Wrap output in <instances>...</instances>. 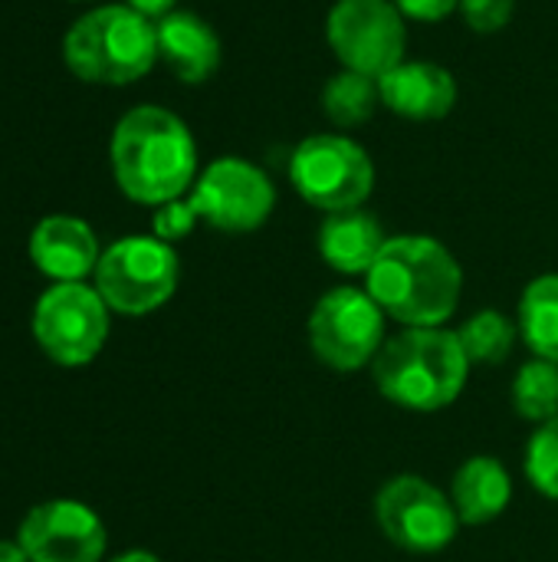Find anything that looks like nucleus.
<instances>
[{"label":"nucleus","instance_id":"obj_1","mask_svg":"<svg viewBox=\"0 0 558 562\" xmlns=\"http://www.w3.org/2000/svg\"><path fill=\"white\" fill-rule=\"evenodd\" d=\"M109 161L118 191L148 207L184 198L197 181L194 135L181 115L161 105H135L115 122Z\"/></svg>","mask_w":558,"mask_h":562},{"label":"nucleus","instance_id":"obj_2","mask_svg":"<svg viewBox=\"0 0 558 562\" xmlns=\"http://www.w3.org/2000/svg\"><path fill=\"white\" fill-rule=\"evenodd\" d=\"M365 290L385 316L405 326H441L454 316L464 290L457 257L428 234L388 237L365 273Z\"/></svg>","mask_w":558,"mask_h":562},{"label":"nucleus","instance_id":"obj_3","mask_svg":"<svg viewBox=\"0 0 558 562\" xmlns=\"http://www.w3.org/2000/svg\"><path fill=\"white\" fill-rule=\"evenodd\" d=\"M467 372L470 359L457 333L441 326H408L388 339L372 362L378 392L408 412H441L454 405L467 385Z\"/></svg>","mask_w":558,"mask_h":562},{"label":"nucleus","instance_id":"obj_4","mask_svg":"<svg viewBox=\"0 0 558 562\" xmlns=\"http://www.w3.org/2000/svg\"><path fill=\"white\" fill-rule=\"evenodd\" d=\"M62 63L82 82L132 86L158 63L155 20L128 3H102L66 30Z\"/></svg>","mask_w":558,"mask_h":562},{"label":"nucleus","instance_id":"obj_5","mask_svg":"<svg viewBox=\"0 0 558 562\" xmlns=\"http://www.w3.org/2000/svg\"><path fill=\"white\" fill-rule=\"evenodd\" d=\"M289 181L316 211H355L375 191V161L345 132H319L293 148Z\"/></svg>","mask_w":558,"mask_h":562},{"label":"nucleus","instance_id":"obj_6","mask_svg":"<svg viewBox=\"0 0 558 562\" xmlns=\"http://www.w3.org/2000/svg\"><path fill=\"white\" fill-rule=\"evenodd\" d=\"M181 263L171 244L155 234H132L102 250L95 267V290L105 306L122 316H148L161 310L178 290Z\"/></svg>","mask_w":558,"mask_h":562},{"label":"nucleus","instance_id":"obj_7","mask_svg":"<svg viewBox=\"0 0 558 562\" xmlns=\"http://www.w3.org/2000/svg\"><path fill=\"white\" fill-rule=\"evenodd\" d=\"M109 306L89 283H53L33 306V339L39 352L66 369L89 366L109 339Z\"/></svg>","mask_w":558,"mask_h":562},{"label":"nucleus","instance_id":"obj_8","mask_svg":"<svg viewBox=\"0 0 558 562\" xmlns=\"http://www.w3.org/2000/svg\"><path fill=\"white\" fill-rule=\"evenodd\" d=\"M309 346L335 372H358L385 346V310L368 290L335 286L309 313Z\"/></svg>","mask_w":558,"mask_h":562},{"label":"nucleus","instance_id":"obj_9","mask_svg":"<svg viewBox=\"0 0 558 562\" xmlns=\"http://www.w3.org/2000/svg\"><path fill=\"white\" fill-rule=\"evenodd\" d=\"M184 198L194 217L220 234H250L263 227L276 207V188L266 171L237 155L210 161Z\"/></svg>","mask_w":558,"mask_h":562},{"label":"nucleus","instance_id":"obj_10","mask_svg":"<svg viewBox=\"0 0 558 562\" xmlns=\"http://www.w3.org/2000/svg\"><path fill=\"white\" fill-rule=\"evenodd\" d=\"M326 40L342 69L382 79L405 63L408 23L395 0H335L326 20Z\"/></svg>","mask_w":558,"mask_h":562},{"label":"nucleus","instance_id":"obj_11","mask_svg":"<svg viewBox=\"0 0 558 562\" xmlns=\"http://www.w3.org/2000/svg\"><path fill=\"white\" fill-rule=\"evenodd\" d=\"M382 533L408 553H437L454 543L460 517L444 491L418 474H398L375 497Z\"/></svg>","mask_w":558,"mask_h":562},{"label":"nucleus","instance_id":"obj_12","mask_svg":"<svg viewBox=\"0 0 558 562\" xmlns=\"http://www.w3.org/2000/svg\"><path fill=\"white\" fill-rule=\"evenodd\" d=\"M16 540L30 562H102L109 543L102 517L89 504L69 497L30 507Z\"/></svg>","mask_w":558,"mask_h":562},{"label":"nucleus","instance_id":"obj_13","mask_svg":"<svg viewBox=\"0 0 558 562\" xmlns=\"http://www.w3.org/2000/svg\"><path fill=\"white\" fill-rule=\"evenodd\" d=\"M382 105L411 122H437L457 105V79L431 59H405L378 79Z\"/></svg>","mask_w":558,"mask_h":562},{"label":"nucleus","instance_id":"obj_14","mask_svg":"<svg viewBox=\"0 0 558 562\" xmlns=\"http://www.w3.org/2000/svg\"><path fill=\"white\" fill-rule=\"evenodd\" d=\"M99 257V237L82 217L49 214L30 234V260L53 283H86Z\"/></svg>","mask_w":558,"mask_h":562},{"label":"nucleus","instance_id":"obj_15","mask_svg":"<svg viewBox=\"0 0 558 562\" xmlns=\"http://www.w3.org/2000/svg\"><path fill=\"white\" fill-rule=\"evenodd\" d=\"M155 33H158V59L181 82L201 86L220 69V36L204 16L191 10H171L168 16L155 20Z\"/></svg>","mask_w":558,"mask_h":562},{"label":"nucleus","instance_id":"obj_16","mask_svg":"<svg viewBox=\"0 0 558 562\" xmlns=\"http://www.w3.org/2000/svg\"><path fill=\"white\" fill-rule=\"evenodd\" d=\"M319 254L322 260L339 270V273H368L372 263L378 260L382 247L388 244L382 221L362 207L355 211H339V214H326L322 227H319Z\"/></svg>","mask_w":558,"mask_h":562},{"label":"nucleus","instance_id":"obj_17","mask_svg":"<svg viewBox=\"0 0 558 562\" xmlns=\"http://www.w3.org/2000/svg\"><path fill=\"white\" fill-rule=\"evenodd\" d=\"M510 497H513V481L506 468L490 454L464 461L451 484V504L460 524H470V527L497 520L510 507Z\"/></svg>","mask_w":558,"mask_h":562},{"label":"nucleus","instance_id":"obj_18","mask_svg":"<svg viewBox=\"0 0 558 562\" xmlns=\"http://www.w3.org/2000/svg\"><path fill=\"white\" fill-rule=\"evenodd\" d=\"M516 326L536 359L558 366V273H543L523 290Z\"/></svg>","mask_w":558,"mask_h":562},{"label":"nucleus","instance_id":"obj_19","mask_svg":"<svg viewBox=\"0 0 558 562\" xmlns=\"http://www.w3.org/2000/svg\"><path fill=\"white\" fill-rule=\"evenodd\" d=\"M382 105L378 79L355 72V69H339L326 86H322V112L335 128H358L365 125Z\"/></svg>","mask_w":558,"mask_h":562},{"label":"nucleus","instance_id":"obj_20","mask_svg":"<svg viewBox=\"0 0 558 562\" xmlns=\"http://www.w3.org/2000/svg\"><path fill=\"white\" fill-rule=\"evenodd\" d=\"M516 336H520V326L513 319H506L503 313L497 310H483L477 316H470L460 329H457V339L470 359V366H497L503 362L513 346H516Z\"/></svg>","mask_w":558,"mask_h":562},{"label":"nucleus","instance_id":"obj_21","mask_svg":"<svg viewBox=\"0 0 558 562\" xmlns=\"http://www.w3.org/2000/svg\"><path fill=\"white\" fill-rule=\"evenodd\" d=\"M513 408L520 418L546 425L558 415V366L549 359L526 362L513 379Z\"/></svg>","mask_w":558,"mask_h":562},{"label":"nucleus","instance_id":"obj_22","mask_svg":"<svg viewBox=\"0 0 558 562\" xmlns=\"http://www.w3.org/2000/svg\"><path fill=\"white\" fill-rule=\"evenodd\" d=\"M526 477L529 484L558 501V415L539 425V431L526 445Z\"/></svg>","mask_w":558,"mask_h":562},{"label":"nucleus","instance_id":"obj_23","mask_svg":"<svg viewBox=\"0 0 558 562\" xmlns=\"http://www.w3.org/2000/svg\"><path fill=\"white\" fill-rule=\"evenodd\" d=\"M516 13V0H460V16L474 33H500L510 26Z\"/></svg>","mask_w":558,"mask_h":562},{"label":"nucleus","instance_id":"obj_24","mask_svg":"<svg viewBox=\"0 0 558 562\" xmlns=\"http://www.w3.org/2000/svg\"><path fill=\"white\" fill-rule=\"evenodd\" d=\"M194 227H197V217H194L187 198H178V201H171V204H161V207L155 211V221H151L155 237L164 240V244H174V240L187 237Z\"/></svg>","mask_w":558,"mask_h":562},{"label":"nucleus","instance_id":"obj_25","mask_svg":"<svg viewBox=\"0 0 558 562\" xmlns=\"http://www.w3.org/2000/svg\"><path fill=\"white\" fill-rule=\"evenodd\" d=\"M395 7L401 10L405 20L441 23V20H447L454 10H460V0H395Z\"/></svg>","mask_w":558,"mask_h":562},{"label":"nucleus","instance_id":"obj_26","mask_svg":"<svg viewBox=\"0 0 558 562\" xmlns=\"http://www.w3.org/2000/svg\"><path fill=\"white\" fill-rule=\"evenodd\" d=\"M132 10H138V13H145L148 20H161V16H168L171 10H174V3L178 0H125Z\"/></svg>","mask_w":558,"mask_h":562},{"label":"nucleus","instance_id":"obj_27","mask_svg":"<svg viewBox=\"0 0 558 562\" xmlns=\"http://www.w3.org/2000/svg\"><path fill=\"white\" fill-rule=\"evenodd\" d=\"M0 562H30L20 540H0Z\"/></svg>","mask_w":558,"mask_h":562},{"label":"nucleus","instance_id":"obj_28","mask_svg":"<svg viewBox=\"0 0 558 562\" xmlns=\"http://www.w3.org/2000/svg\"><path fill=\"white\" fill-rule=\"evenodd\" d=\"M109 562H161L155 553H148V550H128V553H122V557H115V560Z\"/></svg>","mask_w":558,"mask_h":562}]
</instances>
